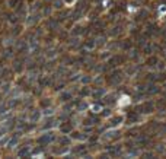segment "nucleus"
<instances>
[{
  "label": "nucleus",
  "mask_w": 166,
  "mask_h": 159,
  "mask_svg": "<svg viewBox=\"0 0 166 159\" xmlns=\"http://www.w3.org/2000/svg\"><path fill=\"white\" fill-rule=\"evenodd\" d=\"M117 102V96H114V95H106L104 99H101V105H104V107H111V105H114Z\"/></svg>",
  "instance_id": "obj_8"
},
{
  "label": "nucleus",
  "mask_w": 166,
  "mask_h": 159,
  "mask_svg": "<svg viewBox=\"0 0 166 159\" xmlns=\"http://www.w3.org/2000/svg\"><path fill=\"white\" fill-rule=\"evenodd\" d=\"M117 47H120L123 51H130L133 47H134V39L133 38H125V39H121V41H117Z\"/></svg>",
  "instance_id": "obj_6"
},
{
  "label": "nucleus",
  "mask_w": 166,
  "mask_h": 159,
  "mask_svg": "<svg viewBox=\"0 0 166 159\" xmlns=\"http://www.w3.org/2000/svg\"><path fill=\"white\" fill-rule=\"evenodd\" d=\"M140 114H152L153 111H156V107H154V102L153 101H144V102H141V104H136L133 105Z\"/></svg>",
  "instance_id": "obj_3"
},
{
  "label": "nucleus",
  "mask_w": 166,
  "mask_h": 159,
  "mask_svg": "<svg viewBox=\"0 0 166 159\" xmlns=\"http://www.w3.org/2000/svg\"><path fill=\"white\" fill-rule=\"evenodd\" d=\"M72 128H73L72 123H64V124L61 126V131H64V133H68V131H72Z\"/></svg>",
  "instance_id": "obj_12"
},
{
  "label": "nucleus",
  "mask_w": 166,
  "mask_h": 159,
  "mask_svg": "<svg viewBox=\"0 0 166 159\" xmlns=\"http://www.w3.org/2000/svg\"><path fill=\"white\" fill-rule=\"evenodd\" d=\"M104 92H105L104 89H99L98 92H95V94H93V98H99V96H102V95H104Z\"/></svg>",
  "instance_id": "obj_13"
},
{
  "label": "nucleus",
  "mask_w": 166,
  "mask_h": 159,
  "mask_svg": "<svg viewBox=\"0 0 166 159\" xmlns=\"http://www.w3.org/2000/svg\"><path fill=\"white\" fill-rule=\"evenodd\" d=\"M127 61H128V56H125V54H115L114 57H111V58L105 63V66L102 67V72L108 73V72H111L112 69H117V67H120V66L127 64Z\"/></svg>",
  "instance_id": "obj_1"
},
{
  "label": "nucleus",
  "mask_w": 166,
  "mask_h": 159,
  "mask_svg": "<svg viewBox=\"0 0 166 159\" xmlns=\"http://www.w3.org/2000/svg\"><path fill=\"white\" fill-rule=\"evenodd\" d=\"M130 34H131V38H133V39H137V38L141 37V34H143V28H141V25H137V26H134V28L130 31Z\"/></svg>",
  "instance_id": "obj_10"
},
{
  "label": "nucleus",
  "mask_w": 166,
  "mask_h": 159,
  "mask_svg": "<svg viewBox=\"0 0 166 159\" xmlns=\"http://www.w3.org/2000/svg\"><path fill=\"white\" fill-rule=\"evenodd\" d=\"M154 107H156V111H159V114L165 116V111H166V96H160L159 99H156Z\"/></svg>",
  "instance_id": "obj_7"
},
{
  "label": "nucleus",
  "mask_w": 166,
  "mask_h": 159,
  "mask_svg": "<svg viewBox=\"0 0 166 159\" xmlns=\"http://www.w3.org/2000/svg\"><path fill=\"white\" fill-rule=\"evenodd\" d=\"M146 67H150V69H154V67H159V69H163V61L160 60V57L157 54H150L146 61H144Z\"/></svg>",
  "instance_id": "obj_5"
},
{
  "label": "nucleus",
  "mask_w": 166,
  "mask_h": 159,
  "mask_svg": "<svg viewBox=\"0 0 166 159\" xmlns=\"http://www.w3.org/2000/svg\"><path fill=\"white\" fill-rule=\"evenodd\" d=\"M123 121H124V117H123V116H118V114H117V116H114V117L109 120V123H108V127H117L118 124H121Z\"/></svg>",
  "instance_id": "obj_9"
},
{
  "label": "nucleus",
  "mask_w": 166,
  "mask_h": 159,
  "mask_svg": "<svg viewBox=\"0 0 166 159\" xmlns=\"http://www.w3.org/2000/svg\"><path fill=\"white\" fill-rule=\"evenodd\" d=\"M141 114L134 108V107H130V108H127V112H125V121H127V124H134V123H138L140 120H141V117H140Z\"/></svg>",
  "instance_id": "obj_4"
},
{
  "label": "nucleus",
  "mask_w": 166,
  "mask_h": 159,
  "mask_svg": "<svg viewBox=\"0 0 166 159\" xmlns=\"http://www.w3.org/2000/svg\"><path fill=\"white\" fill-rule=\"evenodd\" d=\"M123 82H124V70L121 69H112L105 76V83L108 86H118Z\"/></svg>",
  "instance_id": "obj_2"
},
{
  "label": "nucleus",
  "mask_w": 166,
  "mask_h": 159,
  "mask_svg": "<svg viewBox=\"0 0 166 159\" xmlns=\"http://www.w3.org/2000/svg\"><path fill=\"white\" fill-rule=\"evenodd\" d=\"M141 54H144V56H150V54H153V44H152L150 41H147L146 45H144L143 48H141Z\"/></svg>",
  "instance_id": "obj_11"
},
{
  "label": "nucleus",
  "mask_w": 166,
  "mask_h": 159,
  "mask_svg": "<svg viewBox=\"0 0 166 159\" xmlns=\"http://www.w3.org/2000/svg\"><path fill=\"white\" fill-rule=\"evenodd\" d=\"M96 2H101V0H96Z\"/></svg>",
  "instance_id": "obj_14"
}]
</instances>
